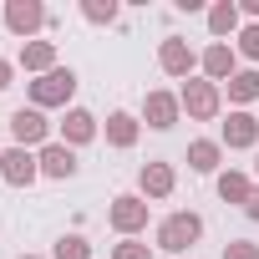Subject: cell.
Segmentation results:
<instances>
[{
	"label": "cell",
	"instance_id": "1",
	"mask_svg": "<svg viewBox=\"0 0 259 259\" xmlns=\"http://www.w3.org/2000/svg\"><path fill=\"white\" fill-rule=\"evenodd\" d=\"M148 219H153V203L143 193H117L107 203V224H112L117 239H143L148 234Z\"/></svg>",
	"mask_w": 259,
	"mask_h": 259
},
{
	"label": "cell",
	"instance_id": "2",
	"mask_svg": "<svg viewBox=\"0 0 259 259\" xmlns=\"http://www.w3.org/2000/svg\"><path fill=\"white\" fill-rule=\"evenodd\" d=\"M26 97H31V107H41V112L71 107V97H76V71H71V66H56V71L26 81Z\"/></svg>",
	"mask_w": 259,
	"mask_h": 259
},
{
	"label": "cell",
	"instance_id": "3",
	"mask_svg": "<svg viewBox=\"0 0 259 259\" xmlns=\"http://www.w3.org/2000/svg\"><path fill=\"white\" fill-rule=\"evenodd\" d=\"M6 133H11V148H31V153H41L46 143H56L41 107H16V112L6 117Z\"/></svg>",
	"mask_w": 259,
	"mask_h": 259
},
{
	"label": "cell",
	"instance_id": "4",
	"mask_svg": "<svg viewBox=\"0 0 259 259\" xmlns=\"http://www.w3.org/2000/svg\"><path fill=\"white\" fill-rule=\"evenodd\" d=\"M178 102H183L188 122H213V117L224 112V87H213L208 76H188V81L178 87Z\"/></svg>",
	"mask_w": 259,
	"mask_h": 259
},
{
	"label": "cell",
	"instance_id": "5",
	"mask_svg": "<svg viewBox=\"0 0 259 259\" xmlns=\"http://www.w3.org/2000/svg\"><path fill=\"white\" fill-rule=\"evenodd\" d=\"M198 239H203V213H193V208H178L158 224V249H168V254H188Z\"/></svg>",
	"mask_w": 259,
	"mask_h": 259
},
{
	"label": "cell",
	"instance_id": "6",
	"mask_svg": "<svg viewBox=\"0 0 259 259\" xmlns=\"http://www.w3.org/2000/svg\"><path fill=\"white\" fill-rule=\"evenodd\" d=\"M143 127H153V133H173V127L183 122V102H178V92H168V87H153V92H143Z\"/></svg>",
	"mask_w": 259,
	"mask_h": 259
},
{
	"label": "cell",
	"instance_id": "7",
	"mask_svg": "<svg viewBox=\"0 0 259 259\" xmlns=\"http://www.w3.org/2000/svg\"><path fill=\"white\" fill-rule=\"evenodd\" d=\"M0 21H6V31L21 36V46H26V41H36V31L51 26V11L41 6V0H6V16Z\"/></svg>",
	"mask_w": 259,
	"mask_h": 259
},
{
	"label": "cell",
	"instance_id": "8",
	"mask_svg": "<svg viewBox=\"0 0 259 259\" xmlns=\"http://www.w3.org/2000/svg\"><path fill=\"white\" fill-rule=\"evenodd\" d=\"M158 71L173 81H188V76H198V51L183 36H163L158 41Z\"/></svg>",
	"mask_w": 259,
	"mask_h": 259
},
{
	"label": "cell",
	"instance_id": "9",
	"mask_svg": "<svg viewBox=\"0 0 259 259\" xmlns=\"http://www.w3.org/2000/svg\"><path fill=\"white\" fill-rule=\"evenodd\" d=\"M102 138V122H97V112H87V107H66V117L56 122V143H66V148H87V143H97Z\"/></svg>",
	"mask_w": 259,
	"mask_h": 259
},
{
	"label": "cell",
	"instance_id": "10",
	"mask_svg": "<svg viewBox=\"0 0 259 259\" xmlns=\"http://www.w3.org/2000/svg\"><path fill=\"white\" fill-rule=\"evenodd\" d=\"M224 153H259V117L254 112H229V122L219 127Z\"/></svg>",
	"mask_w": 259,
	"mask_h": 259
},
{
	"label": "cell",
	"instance_id": "11",
	"mask_svg": "<svg viewBox=\"0 0 259 259\" xmlns=\"http://www.w3.org/2000/svg\"><path fill=\"white\" fill-rule=\"evenodd\" d=\"M173 188H178V168H173V163L153 158V163H143V168H138V193H143L148 203L173 198Z\"/></svg>",
	"mask_w": 259,
	"mask_h": 259
},
{
	"label": "cell",
	"instance_id": "12",
	"mask_svg": "<svg viewBox=\"0 0 259 259\" xmlns=\"http://www.w3.org/2000/svg\"><path fill=\"white\" fill-rule=\"evenodd\" d=\"M234 71H239V51H234L229 41H208V46L198 51V76H208L213 87H224Z\"/></svg>",
	"mask_w": 259,
	"mask_h": 259
},
{
	"label": "cell",
	"instance_id": "13",
	"mask_svg": "<svg viewBox=\"0 0 259 259\" xmlns=\"http://www.w3.org/2000/svg\"><path fill=\"white\" fill-rule=\"evenodd\" d=\"M0 178H6L11 188H31L41 178V158L31 148H6L0 153Z\"/></svg>",
	"mask_w": 259,
	"mask_h": 259
},
{
	"label": "cell",
	"instance_id": "14",
	"mask_svg": "<svg viewBox=\"0 0 259 259\" xmlns=\"http://www.w3.org/2000/svg\"><path fill=\"white\" fill-rule=\"evenodd\" d=\"M102 138H107V148H117V153L138 148V138H143V117H138V112H107Z\"/></svg>",
	"mask_w": 259,
	"mask_h": 259
},
{
	"label": "cell",
	"instance_id": "15",
	"mask_svg": "<svg viewBox=\"0 0 259 259\" xmlns=\"http://www.w3.org/2000/svg\"><path fill=\"white\" fill-rule=\"evenodd\" d=\"M36 158H41V178L66 183V178H76V173H81V158H76V148H66V143H46Z\"/></svg>",
	"mask_w": 259,
	"mask_h": 259
},
{
	"label": "cell",
	"instance_id": "16",
	"mask_svg": "<svg viewBox=\"0 0 259 259\" xmlns=\"http://www.w3.org/2000/svg\"><path fill=\"white\" fill-rule=\"evenodd\" d=\"M244 31V16H239V0H213L208 6V36L213 41H229L234 46V36Z\"/></svg>",
	"mask_w": 259,
	"mask_h": 259
},
{
	"label": "cell",
	"instance_id": "17",
	"mask_svg": "<svg viewBox=\"0 0 259 259\" xmlns=\"http://www.w3.org/2000/svg\"><path fill=\"white\" fill-rule=\"evenodd\" d=\"M16 66L36 81V76H46V71H56L61 61H56V41H26L21 46V56H16Z\"/></svg>",
	"mask_w": 259,
	"mask_h": 259
},
{
	"label": "cell",
	"instance_id": "18",
	"mask_svg": "<svg viewBox=\"0 0 259 259\" xmlns=\"http://www.w3.org/2000/svg\"><path fill=\"white\" fill-rule=\"evenodd\" d=\"M224 97L234 102V112H249L259 102V66H239L229 81H224Z\"/></svg>",
	"mask_w": 259,
	"mask_h": 259
},
{
	"label": "cell",
	"instance_id": "19",
	"mask_svg": "<svg viewBox=\"0 0 259 259\" xmlns=\"http://www.w3.org/2000/svg\"><path fill=\"white\" fill-rule=\"evenodd\" d=\"M254 188H259V183H254L244 168H224V173H219V198L234 203V208H244V203L254 198Z\"/></svg>",
	"mask_w": 259,
	"mask_h": 259
},
{
	"label": "cell",
	"instance_id": "20",
	"mask_svg": "<svg viewBox=\"0 0 259 259\" xmlns=\"http://www.w3.org/2000/svg\"><path fill=\"white\" fill-rule=\"evenodd\" d=\"M219 163H224V143L219 138H193L188 143V168L193 173H219Z\"/></svg>",
	"mask_w": 259,
	"mask_h": 259
},
{
	"label": "cell",
	"instance_id": "21",
	"mask_svg": "<svg viewBox=\"0 0 259 259\" xmlns=\"http://www.w3.org/2000/svg\"><path fill=\"white\" fill-rule=\"evenodd\" d=\"M117 16H122L117 0H81V21L87 26H117Z\"/></svg>",
	"mask_w": 259,
	"mask_h": 259
},
{
	"label": "cell",
	"instance_id": "22",
	"mask_svg": "<svg viewBox=\"0 0 259 259\" xmlns=\"http://www.w3.org/2000/svg\"><path fill=\"white\" fill-rule=\"evenodd\" d=\"M51 259H92V244H87V234H61V239L51 244Z\"/></svg>",
	"mask_w": 259,
	"mask_h": 259
},
{
	"label": "cell",
	"instance_id": "23",
	"mask_svg": "<svg viewBox=\"0 0 259 259\" xmlns=\"http://www.w3.org/2000/svg\"><path fill=\"white\" fill-rule=\"evenodd\" d=\"M234 51L244 61H259V21H244V31L234 36Z\"/></svg>",
	"mask_w": 259,
	"mask_h": 259
},
{
	"label": "cell",
	"instance_id": "24",
	"mask_svg": "<svg viewBox=\"0 0 259 259\" xmlns=\"http://www.w3.org/2000/svg\"><path fill=\"white\" fill-rule=\"evenodd\" d=\"M112 259H153V249L143 239H117L112 244Z\"/></svg>",
	"mask_w": 259,
	"mask_h": 259
},
{
	"label": "cell",
	"instance_id": "25",
	"mask_svg": "<svg viewBox=\"0 0 259 259\" xmlns=\"http://www.w3.org/2000/svg\"><path fill=\"white\" fill-rule=\"evenodd\" d=\"M224 259H259V244L254 239H229L224 244Z\"/></svg>",
	"mask_w": 259,
	"mask_h": 259
},
{
	"label": "cell",
	"instance_id": "26",
	"mask_svg": "<svg viewBox=\"0 0 259 259\" xmlns=\"http://www.w3.org/2000/svg\"><path fill=\"white\" fill-rule=\"evenodd\" d=\"M11 81H16V61H6V56H0V92H6Z\"/></svg>",
	"mask_w": 259,
	"mask_h": 259
},
{
	"label": "cell",
	"instance_id": "27",
	"mask_svg": "<svg viewBox=\"0 0 259 259\" xmlns=\"http://www.w3.org/2000/svg\"><path fill=\"white\" fill-rule=\"evenodd\" d=\"M239 16L244 21H259V0H239Z\"/></svg>",
	"mask_w": 259,
	"mask_h": 259
},
{
	"label": "cell",
	"instance_id": "28",
	"mask_svg": "<svg viewBox=\"0 0 259 259\" xmlns=\"http://www.w3.org/2000/svg\"><path fill=\"white\" fill-rule=\"evenodd\" d=\"M244 219H249V224H259V188H254V198L244 203Z\"/></svg>",
	"mask_w": 259,
	"mask_h": 259
},
{
	"label": "cell",
	"instance_id": "29",
	"mask_svg": "<svg viewBox=\"0 0 259 259\" xmlns=\"http://www.w3.org/2000/svg\"><path fill=\"white\" fill-rule=\"evenodd\" d=\"M254 183H259V153H254Z\"/></svg>",
	"mask_w": 259,
	"mask_h": 259
},
{
	"label": "cell",
	"instance_id": "30",
	"mask_svg": "<svg viewBox=\"0 0 259 259\" xmlns=\"http://www.w3.org/2000/svg\"><path fill=\"white\" fill-rule=\"evenodd\" d=\"M16 259H46V254H16Z\"/></svg>",
	"mask_w": 259,
	"mask_h": 259
},
{
	"label": "cell",
	"instance_id": "31",
	"mask_svg": "<svg viewBox=\"0 0 259 259\" xmlns=\"http://www.w3.org/2000/svg\"><path fill=\"white\" fill-rule=\"evenodd\" d=\"M0 153H6V133H0Z\"/></svg>",
	"mask_w": 259,
	"mask_h": 259
}]
</instances>
